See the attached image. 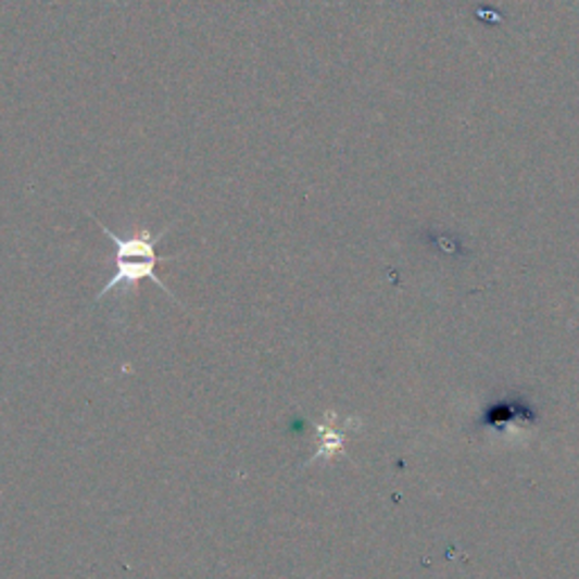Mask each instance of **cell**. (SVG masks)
Here are the masks:
<instances>
[{"mask_svg": "<svg viewBox=\"0 0 579 579\" xmlns=\"http://www.w3.org/2000/svg\"><path fill=\"white\" fill-rule=\"evenodd\" d=\"M336 412H326L324 415V421H319L315 426V430L322 435V441H319V449L317 453L311 457V462L306 464H313L317 460H333L336 455H340L344 451V435L340 430H336L333 421H336Z\"/></svg>", "mask_w": 579, "mask_h": 579, "instance_id": "3957f363", "label": "cell"}, {"mask_svg": "<svg viewBox=\"0 0 579 579\" xmlns=\"http://www.w3.org/2000/svg\"><path fill=\"white\" fill-rule=\"evenodd\" d=\"M96 223L100 225V229L104 231V236L114 242L112 261H118V259H148V261H156V263H168V261H175L177 259V256H161L154 250V247L163 240V236L168 234V227H165L159 234H152L150 229H141V231H136L129 238H123V236L114 234L109 227H104L100 223V219H96Z\"/></svg>", "mask_w": 579, "mask_h": 579, "instance_id": "7a4b0ae2", "label": "cell"}, {"mask_svg": "<svg viewBox=\"0 0 579 579\" xmlns=\"http://www.w3.org/2000/svg\"><path fill=\"white\" fill-rule=\"evenodd\" d=\"M112 263L116 265V269L112 274V279H109L104 284V288L98 292L96 301L104 299L112 290H131V288H139L141 281H152L154 286H159L179 306V301L173 294V290L159 279V274H156V265L159 263L156 261H148V259H118V261H112Z\"/></svg>", "mask_w": 579, "mask_h": 579, "instance_id": "6da1fadb", "label": "cell"}]
</instances>
